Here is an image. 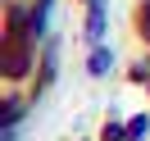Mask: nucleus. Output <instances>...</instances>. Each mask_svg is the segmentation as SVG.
<instances>
[{"label": "nucleus", "instance_id": "obj_1", "mask_svg": "<svg viewBox=\"0 0 150 141\" xmlns=\"http://www.w3.org/2000/svg\"><path fill=\"white\" fill-rule=\"evenodd\" d=\"M105 68H109V55H105V50H100V55L91 59V73H105Z\"/></svg>", "mask_w": 150, "mask_h": 141}]
</instances>
